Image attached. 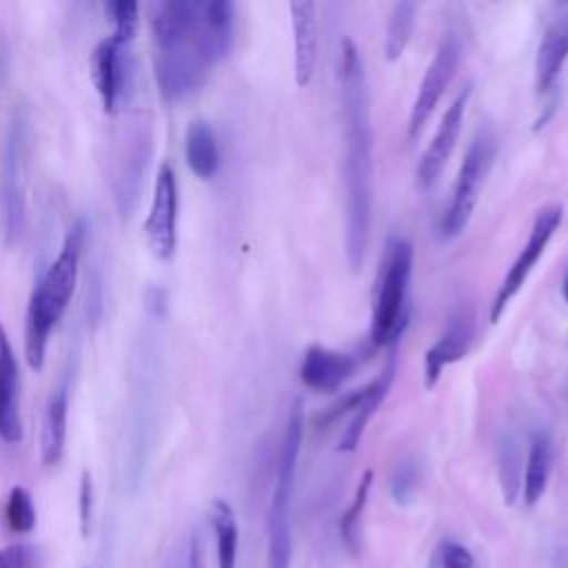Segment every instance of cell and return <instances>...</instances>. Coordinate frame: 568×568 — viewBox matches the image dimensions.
Wrapping results in <instances>:
<instances>
[{
	"mask_svg": "<svg viewBox=\"0 0 568 568\" xmlns=\"http://www.w3.org/2000/svg\"><path fill=\"white\" fill-rule=\"evenodd\" d=\"M38 513L31 493L24 486H13L4 499V524L16 535H27L36 528Z\"/></svg>",
	"mask_w": 568,
	"mask_h": 568,
	"instance_id": "cell-26",
	"label": "cell"
},
{
	"mask_svg": "<svg viewBox=\"0 0 568 568\" xmlns=\"http://www.w3.org/2000/svg\"><path fill=\"white\" fill-rule=\"evenodd\" d=\"M426 568H475V557L459 541L442 539L430 550Z\"/></svg>",
	"mask_w": 568,
	"mask_h": 568,
	"instance_id": "cell-28",
	"label": "cell"
},
{
	"mask_svg": "<svg viewBox=\"0 0 568 568\" xmlns=\"http://www.w3.org/2000/svg\"><path fill=\"white\" fill-rule=\"evenodd\" d=\"M413 260L415 251L406 237H388L373 291L371 342L375 346L397 344L406 328Z\"/></svg>",
	"mask_w": 568,
	"mask_h": 568,
	"instance_id": "cell-4",
	"label": "cell"
},
{
	"mask_svg": "<svg viewBox=\"0 0 568 568\" xmlns=\"http://www.w3.org/2000/svg\"><path fill=\"white\" fill-rule=\"evenodd\" d=\"M18 359L4 326L0 324V439L13 444L22 439L20 375Z\"/></svg>",
	"mask_w": 568,
	"mask_h": 568,
	"instance_id": "cell-16",
	"label": "cell"
},
{
	"mask_svg": "<svg viewBox=\"0 0 568 568\" xmlns=\"http://www.w3.org/2000/svg\"><path fill=\"white\" fill-rule=\"evenodd\" d=\"M371 486H373V470L366 468L355 486L353 493V501L346 506V510L342 513L339 519V535L344 546L351 550V555H359V546H362V515L366 510L368 504V495H371Z\"/></svg>",
	"mask_w": 568,
	"mask_h": 568,
	"instance_id": "cell-24",
	"label": "cell"
},
{
	"mask_svg": "<svg viewBox=\"0 0 568 568\" xmlns=\"http://www.w3.org/2000/svg\"><path fill=\"white\" fill-rule=\"evenodd\" d=\"M415 16H417V4L415 2H397L393 4L388 29H386V40H384V55L388 62H397L413 36L415 29Z\"/></svg>",
	"mask_w": 568,
	"mask_h": 568,
	"instance_id": "cell-25",
	"label": "cell"
},
{
	"mask_svg": "<svg viewBox=\"0 0 568 568\" xmlns=\"http://www.w3.org/2000/svg\"><path fill=\"white\" fill-rule=\"evenodd\" d=\"M561 220H564V206L561 204H548V206L537 211L535 222H532L530 233H528V240H526L524 248L519 251V255L515 257V262L510 264V268L506 271V275H504V280H501V284L495 293V300L490 304V322L493 324H497L501 320L510 300L526 284L528 275L532 273L535 264L544 255V251H546L548 242L552 240L555 231L559 229Z\"/></svg>",
	"mask_w": 568,
	"mask_h": 568,
	"instance_id": "cell-9",
	"label": "cell"
},
{
	"mask_svg": "<svg viewBox=\"0 0 568 568\" xmlns=\"http://www.w3.org/2000/svg\"><path fill=\"white\" fill-rule=\"evenodd\" d=\"M135 29L113 27L91 51V78L104 111L113 113L126 98L131 80V40Z\"/></svg>",
	"mask_w": 568,
	"mask_h": 568,
	"instance_id": "cell-8",
	"label": "cell"
},
{
	"mask_svg": "<svg viewBox=\"0 0 568 568\" xmlns=\"http://www.w3.org/2000/svg\"><path fill=\"white\" fill-rule=\"evenodd\" d=\"M464 55L462 38L455 31H446L433 53V60L426 67V73L422 78V84L417 89V95L410 106L408 115V142H415L419 133L424 131L428 118L433 115L435 106L439 104L444 91L448 89L455 71L459 69Z\"/></svg>",
	"mask_w": 568,
	"mask_h": 568,
	"instance_id": "cell-10",
	"label": "cell"
},
{
	"mask_svg": "<svg viewBox=\"0 0 568 568\" xmlns=\"http://www.w3.org/2000/svg\"><path fill=\"white\" fill-rule=\"evenodd\" d=\"M155 80L166 100L197 91L233 47L235 4L229 0H162L149 9Z\"/></svg>",
	"mask_w": 568,
	"mask_h": 568,
	"instance_id": "cell-1",
	"label": "cell"
},
{
	"mask_svg": "<svg viewBox=\"0 0 568 568\" xmlns=\"http://www.w3.org/2000/svg\"><path fill=\"white\" fill-rule=\"evenodd\" d=\"M209 519L215 537V555L217 568H235L237 566V519L229 501L213 499L209 508Z\"/></svg>",
	"mask_w": 568,
	"mask_h": 568,
	"instance_id": "cell-23",
	"label": "cell"
},
{
	"mask_svg": "<svg viewBox=\"0 0 568 568\" xmlns=\"http://www.w3.org/2000/svg\"><path fill=\"white\" fill-rule=\"evenodd\" d=\"M31 153V113L24 102L16 104L2 142L0 160V213L4 240L13 242L27 217V171Z\"/></svg>",
	"mask_w": 568,
	"mask_h": 568,
	"instance_id": "cell-6",
	"label": "cell"
},
{
	"mask_svg": "<svg viewBox=\"0 0 568 568\" xmlns=\"http://www.w3.org/2000/svg\"><path fill=\"white\" fill-rule=\"evenodd\" d=\"M293 42H295V60L293 75L297 87H306L313 80L317 67V49H320V27H317V4L313 0H297L288 4Z\"/></svg>",
	"mask_w": 568,
	"mask_h": 568,
	"instance_id": "cell-15",
	"label": "cell"
},
{
	"mask_svg": "<svg viewBox=\"0 0 568 568\" xmlns=\"http://www.w3.org/2000/svg\"><path fill=\"white\" fill-rule=\"evenodd\" d=\"M417 484H419V464L413 457L402 459L390 475V495L395 504L399 506L410 504V499L417 493Z\"/></svg>",
	"mask_w": 568,
	"mask_h": 568,
	"instance_id": "cell-27",
	"label": "cell"
},
{
	"mask_svg": "<svg viewBox=\"0 0 568 568\" xmlns=\"http://www.w3.org/2000/svg\"><path fill=\"white\" fill-rule=\"evenodd\" d=\"M0 568H42V550L31 541H11L0 548Z\"/></svg>",
	"mask_w": 568,
	"mask_h": 568,
	"instance_id": "cell-29",
	"label": "cell"
},
{
	"mask_svg": "<svg viewBox=\"0 0 568 568\" xmlns=\"http://www.w3.org/2000/svg\"><path fill=\"white\" fill-rule=\"evenodd\" d=\"M67 408L69 393L64 386H55L47 397L40 419V459L44 466H55L64 453Z\"/></svg>",
	"mask_w": 568,
	"mask_h": 568,
	"instance_id": "cell-19",
	"label": "cell"
},
{
	"mask_svg": "<svg viewBox=\"0 0 568 568\" xmlns=\"http://www.w3.org/2000/svg\"><path fill=\"white\" fill-rule=\"evenodd\" d=\"M84 237L87 224L82 220H75L67 229L55 257L40 273L31 291L24 313V357L36 371L42 368L49 335L73 295Z\"/></svg>",
	"mask_w": 568,
	"mask_h": 568,
	"instance_id": "cell-3",
	"label": "cell"
},
{
	"mask_svg": "<svg viewBox=\"0 0 568 568\" xmlns=\"http://www.w3.org/2000/svg\"><path fill=\"white\" fill-rule=\"evenodd\" d=\"M561 295H564V300H566V304H568V266H566L564 277H561Z\"/></svg>",
	"mask_w": 568,
	"mask_h": 568,
	"instance_id": "cell-33",
	"label": "cell"
},
{
	"mask_svg": "<svg viewBox=\"0 0 568 568\" xmlns=\"http://www.w3.org/2000/svg\"><path fill=\"white\" fill-rule=\"evenodd\" d=\"M149 158V138L142 131L133 133V144H126L115 171V200L122 213H129L138 200L140 182Z\"/></svg>",
	"mask_w": 568,
	"mask_h": 568,
	"instance_id": "cell-20",
	"label": "cell"
},
{
	"mask_svg": "<svg viewBox=\"0 0 568 568\" xmlns=\"http://www.w3.org/2000/svg\"><path fill=\"white\" fill-rule=\"evenodd\" d=\"M550 470H552V439L546 430H539L530 442L526 468H524L521 493H524L526 506H535L544 497L548 488Z\"/></svg>",
	"mask_w": 568,
	"mask_h": 568,
	"instance_id": "cell-22",
	"label": "cell"
},
{
	"mask_svg": "<svg viewBox=\"0 0 568 568\" xmlns=\"http://www.w3.org/2000/svg\"><path fill=\"white\" fill-rule=\"evenodd\" d=\"M501 462H499V473H501V486H504V499L508 501V504H513V499H515V495H517V488H519V479H517V475H519V455H517V448L513 446V444H504L501 446V457H499Z\"/></svg>",
	"mask_w": 568,
	"mask_h": 568,
	"instance_id": "cell-31",
	"label": "cell"
},
{
	"mask_svg": "<svg viewBox=\"0 0 568 568\" xmlns=\"http://www.w3.org/2000/svg\"><path fill=\"white\" fill-rule=\"evenodd\" d=\"M184 568H204V555H202V544H200V535H191L189 546H186V555H184Z\"/></svg>",
	"mask_w": 568,
	"mask_h": 568,
	"instance_id": "cell-32",
	"label": "cell"
},
{
	"mask_svg": "<svg viewBox=\"0 0 568 568\" xmlns=\"http://www.w3.org/2000/svg\"><path fill=\"white\" fill-rule=\"evenodd\" d=\"M470 100V84H464L459 89V93L455 95V100L450 102V106H446L439 126L433 135V140L428 142L426 151L422 153V160L417 164V184L419 189H430L439 175L444 173L450 153L459 140L462 126H464V115H466V106Z\"/></svg>",
	"mask_w": 568,
	"mask_h": 568,
	"instance_id": "cell-12",
	"label": "cell"
},
{
	"mask_svg": "<svg viewBox=\"0 0 568 568\" xmlns=\"http://www.w3.org/2000/svg\"><path fill=\"white\" fill-rule=\"evenodd\" d=\"M4 69H7V53H4V49H0V82H2Z\"/></svg>",
	"mask_w": 568,
	"mask_h": 568,
	"instance_id": "cell-34",
	"label": "cell"
},
{
	"mask_svg": "<svg viewBox=\"0 0 568 568\" xmlns=\"http://www.w3.org/2000/svg\"><path fill=\"white\" fill-rule=\"evenodd\" d=\"M339 102L344 124V193H346V260L357 273L366 257L373 215V129L366 73L357 44L339 42Z\"/></svg>",
	"mask_w": 568,
	"mask_h": 568,
	"instance_id": "cell-2",
	"label": "cell"
},
{
	"mask_svg": "<svg viewBox=\"0 0 568 568\" xmlns=\"http://www.w3.org/2000/svg\"><path fill=\"white\" fill-rule=\"evenodd\" d=\"M93 506H95V490H93V477L89 470H82L80 484H78V526L82 539H89L93 528Z\"/></svg>",
	"mask_w": 568,
	"mask_h": 568,
	"instance_id": "cell-30",
	"label": "cell"
},
{
	"mask_svg": "<svg viewBox=\"0 0 568 568\" xmlns=\"http://www.w3.org/2000/svg\"><path fill=\"white\" fill-rule=\"evenodd\" d=\"M144 237L155 257L166 260L173 255L178 244V180L169 162H162L155 175Z\"/></svg>",
	"mask_w": 568,
	"mask_h": 568,
	"instance_id": "cell-11",
	"label": "cell"
},
{
	"mask_svg": "<svg viewBox=\"0 0 568 568\" xmlns=\"http://www.w3.org/2000/svg\"><path fill=\"white\" fill-rule=\"evenodd\" d=\"M304 437V404L295 399L282 435L280 462L275 473V488L268 508L266 526V568H288L291 566V497L295 486V468L302 450Z\"/></svg>",
	"mask_w": 568,
	"mask_h": 568,
	"instance_id": "cell-5",
	"label": "cell"
},
{
	"mask_svg": "<svg viewBox=\"0 0 568 568\" xmlns=\"http://www.w3.org/2000/svg\"><path fill=\"white\" fill-rule=\"evenodd\" d=\"M355 368H357V359L351 353L313 344L306 348L302 357L300 379L311 390L333 393L355 373Z\"/></svg>",
	"mask_w": 568,
	"mask_h": 568,
	"instance_id": "cell-14",
	"label": "cell"
},
{
	"mask_svg": "<svg viewBox=\"0 0 568 568\" xmlns=\"http://www.w3.org/2000/svg\"><path fill=\"white\" fill-rule=\"evenodd\" d=\"M568 62V7L546 27L535 55V89L546 95Z\"/></svg>",
	"mask_w": 568,
	"mask_h": 568,
	"instance_id": "cell-17",
	"label": "cell"
},
{
	"mask_svg": "<svg viewBox=\"0 0 568 568\" xmlns=\"http://www.w3.org/2000/svg\"><path fill=\"white\" fill-rule=\"evenodd\" d=\"M184 155H186V164L189 169L202 178L209 180L217 173L220 169V144H217V135L213 131V126L197 118L191 120L184 133Z\"/></svg>",
	"mask_w": 568,
	"mask_h": 568,
	"instance_id": "cell-21",
	"label": "cell"
},
{
	"mask_svg": "<svg viewBox=\"0 0 568 568\" xmlns=\"http://www.w3.org/2000/svg\"><path fill=\"white\" fill-rule=\"evenodd\" d=\"M395 346H390V359H388V366L373 379L366 384V393H364V399L357 404V408L353 410V417L351 422L346 424L342 437H339V444H337V450L339 453H353L368 426V422L373 419V415L379 410V406L384 404L388 390H390V384H393V377H395Z\"/></svg>",
	"mask_w": 568,
	"mask_h": 568,
	"instance_id": "cell-18",
	"label": "cell"
},
{
	"mask_svg": "<svg viewBox=\"0 0 568 568\" xmlns=\"http://www.w3.org/2000/svg\"><path fill=\"white\" fill-rule=\"evenodd\" d=\"M495 158H497V135L493 126L481 124L466 146V153L462 158V164L455 178V186L442 213V222H439L442 237L453 240L466 229L477 206L484 182L495 164Z\"/></svg>",
	"mask_w": 568,
	"mask_h": 568,
	"instance_id": "cell-7",
	"label": "cell"
},
{
	"mask_svg": "<svg viewBox=\"0 0 568 568\" xmlns=\"http://www.w3.org/2000/svg\"><path fill=\"white\" fill-rule=\"evenodd\" d=\"M475 335V311L473 306H462L453 313L446 331L439 335L437 342H433L424 355V386L433 390L442 377V371L448 364L459 362Z\"/></svg>",
	"mask_w": 568,
	"mask_h": 568,
	"instance_id": "cell-13",
	"label": "cell"
}]
</instances>
